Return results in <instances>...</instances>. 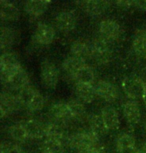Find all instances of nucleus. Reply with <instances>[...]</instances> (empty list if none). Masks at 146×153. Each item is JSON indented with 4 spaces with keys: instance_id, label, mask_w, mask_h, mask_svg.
Here are the masks:
<instances>
[{
    "instance_id": "f03ea898",
    "label": "nucleus",
    "mask_w": 146,
    "mask_h": 153,
    "mask_svg": "<svg viewBox=\"0 0 146 153\" xmlns=\"http://www.w3.org/2000/svg\"><path fill=\"white\" fill-rule=\"evenodd\" d=\"M112 42L103 38L102 36L94 39V41L92 42V56H91V58H93L100 64H105L112 59Z\"/></svg>"
},
{
    "instance_id": "412c9836",
    "label": "nucleus",
    "mask_w": 146,
    "mask_h": 153,
    "mask_svg": "<svg viewBox=\"0 0 146 153\" xmlns=\"http://www.w3.org/2000/svg\"><path fill=\"white\" fill-rule=\"evenodd\" d=\"M0 16L2 20L12 21L19 18L20 12L15 5L7 1L0 2Z\"/></svg>"
},
{
    "instance_id": "393cba45",
    "label": "nucleus",
    "mask_w": 146,
    "mask_h": 153,
    "mask_svg": "<svg viewBox=\"0 0 146 153\" xmlns=\"http://www.w3.org/2000/svg\"><path fill=\"white\" fill-rule=\"evenodd\" d=\"M132 46L136 54L146 56V30L137 31L134 35Z\"/></svg>"
},
{
    "instance_id": "9d476101",
    "label": "nucleus",
    "mask_w": 146,
    "mask_h": 153,
    "mask_svg": "<svg viewBox=\"0 0 146 153\" xmlns=\"http://www.w3.org/2000/svg\"><path fill=\"white\" fill-rule=\"evenodd\" d=\"M55 38V30L46 23H39L34 30V40L40 45H48Z\"/></svg>"
},
{
    "instance_id": "473e14b6",
    "label": "nucleus",
    "mask_w": 146,
    "mask_h": 153,
    "mask_svg": "<svg viewBox=\"0 0 146 153\" xmlns=\"http://www.w3.org/2000/svg\"><path fill=\"white\" fill-rule=\"evenodd\" d=\"M86 153H104V152H103V150L100 148V147H96V148L91 149L88 152H86Z\"/></svg>"
},
{
    "instance_id": "e433bc0d",
    "label": "nucleus",
    "mask_w": 146,
    "mask_h": 153,
    "mask_svg": "<svg viewBox=\"0 0 146 153\" xmlns=\"http://www.w3.org/2000/svg\"><path fill=\"white\" fill-rule=\"evenodd\" d=\"M145 128H146V122H145Z\"/></svg>"
},
{
    "instance_id": "bb28decb",
    "label": "nucleus",
    "mask_w": 146,
    "mask_h": 153,
    "mask_svg": "<svg viewBox=\"0 0 146 153\" xmlns=\"http://www.w3.org/2000/svg\"><path fill=\"white\" fill-rule=\"evenodd\" d=\"M16 40V31L11 27L1 28V37H0V43H1V49H7L11 47Z\"/></svg>"
},
{
    "instance_id": "0eeeda50",
    "label": "nucleus",
    "mask_w": 146,
    "mask_h": 153,
    "mask_svg": "<svg viewBox=\"0 0 146 153\" xmlns=\"http://www.w3.org/2000/svg\"><path fill=\"white\" fill-rule=\"evenodd\" d=\"M41 79L43 84L47 88L53 89L58 83L59 79V72L58 69L52 62L45 60L41 64Z\"/></svg>"
},
{
    "instance_id": "6ab92c4d",
    "label": "nucleus",
    "mask_w": 146,
    "mask_h": 153,
    "mask_svg": "<svg viewBox=\"0 0 146 153\" xmlns=\"http://www.w3.org/2000/svg\"><path fill=\"white\" fill-rule=\"evenodd\" d=\"M8 87L15 89V90H21L22 88L29 85V77L27 72L23 68H19L15 73L12 75V77L9 79V81L6 84Z\"/></svg>"
},
{
    "instance_id": "1a4fd4ad",
    "label": "nucleus",
    "mask_w": 146,
    "mask_h": 153,
    "mask_svg": "<svg viewBox=\"0 0 146 153\" xmlns=\"http://www.w3.org/2000/svg\"><path fill=\"white\" fill-rule=\"evenodd\" d=\"M0 99H1L0 100V111H1L2 117H5L6 115H9L12 112L18 110L22 106L18 99V96L11 93L10 91L2 92Z\"/></svg>"
},
{
    "instance_id": "5701e85b",
    "label": "nucleus",
    "mask_w": 146,
    "mask_h": 153,
    "mask_svg": "<svg viewBox=\"0 0 146 153\" xmlns=\"http://www.w3.org/2000/svg\"><path fill=\"white\" fill-rule=\"evenodd\" d=\"M88 122H89L90 131L98 138L106 134L107 131H109L105 125L101 115H91L88 118Z\"/></svg>"
},
{
    "instance_id": "a878e982",
    "label": "nucleus",
    "mask_w": 146,
    "mask_h": 153,
    "mask_svg": "<svg viewBox=\"0 0 146 153\" xmlns=\"http://www.w3.org/2000/svg\"><path fill=\"white\" fill-rule=\"evenodd\" d=\"M66 103L73 119L82 120L83 118L86 116V109H85V106L83 105L81 101L72 99L69 100Z\"/></svg>"
},
{
    "instance_id": "2eb2a0df",
    "label": "nucleus",
    "mask_w": 146,
    "mask_h": 153,
    "mask_svg": "<svg viewBox=\"0 0 146 153\" xmlns=\"http://www.w3.org/2000/svg\"><path fill=\"white\" fill-rule=\"evenodd\" d=\"M123 114L130 125H136L141 119L140 107L135 100H128L123 105Z\"/></svg>"
},
{
    "instance_id": "b1692460",
    "label": "nucleus",
    "mask_w": 146,
    "mask_h": 153,
    "mask_svg": "<svg viewBox=\"0 0 146 153\" xmlns=\"http://www.w3.org/2000/svg\"><path fill=\"white\" fill-rule=\"evenodd\" d=\"M73 78L76 80V83L93 85L94 81H95V74H94L93 69L90 66L86 65L82 69H80Z\"/></svg>"
},
{
    "instance_id": "f3484780",
    "label": "nucleus",
    "mask_w": 146,
    "mask_h": 153,
    "mask_svg": "<svg viewBox=\"0 0 146 153\" xmlns=\"http://www.w3.org/2000/svg\"><path fill=\"white\" fill-rule=\"evenodd\" d=\"M79 4L85 12L93 17L101 15L109 6V2L107 1H84Z\"/></svg>"
},
{
    "instance_id": "ddd939ff",
    "label": "nucleus",
    "mask_w": 146,
    "mask_h": 153,
    "mask_svg": "<svg viewBox=\"0 0 146 153\" xmlns=\"http://www.w3.org/2000/svg\"><path fill=\"white\" fill-rule=\"evenodd\" d=\"M116 149L118 153H136V141L131 133H121L116 139Z\"/></svg>"
},
{
    "instance_id": "423d86ee",
    "label": "nucleus",
    "mask_w": 146,
    "mask_h": 153,
    "mask_svg": "<svg viewBox=\"0 0 146 153\" xmlns=\"http://www.w3.org/2000/svg\"><path fill=\"white\" fill-rule=\"evenodd\" d=\"M97 95L106 102L113 103L118 99L120 94L116 85L107 80H99L95 85Z\"/></svg>"
},
{
    "instance_id": "7ed1b4c3",
    "label": "nucleus",
    "mask_w": 146,
    "mask_h": 153,
    "mask_svg": "<svg viewBox=\"0 0 146 153\" xmlns=\"http://www.w3.org/2000/svg\"><path fill=\"white\" fill-rule=\"evenodd\" d=\"M122 89L130 100L143 99L146 91V83L141 78L135 76L125 77L122 81Z\"/></svg>"
},
{
    "instance_id": "cd10ccee",
    "label": "nucleus",
    "mask_w": 146,
    "mask_h": 153,
    "mask_svg": "<svg viewBox=\"0 0 146 153\" xmlns=\"http://www.w3.org/2000/svg\"><path fill=\"white\" fill-rule=\"evenodd\" d=\"M9 134L11 138H12L14 141H16V142H24V141H26L28 138H29L23 123L14 124V125L10 126Z\"/></svg>"
},
{
    "instance_id": "dca6fc26",
    "label": "nucleus",
    "mask_w": 146,
    "mask_h": 153,
    "mask_svg": "<svg viewBox=\"0 0 146 153\" xmlns=\"http://www.w3.org/2000/svg\"><path fill=\"white\" fill-rule=\"evenodd\" d=\"M101 117L108 130H116L120 125L118 112L113 106L107 105L101 109Z\"/></svg>"
},
{
    "instance_id": "a211bd4d",
    "label": "nucleus",
    "mask_w": 146,
    "mask_h": 153,
    "mask_svg": "<svg viewBox=\"0 0 146 153\" xmlns=\"http://www.w3.org/2000/svg\"><path fill=\"white\" fill-rule=\"evenodd\" d=\"M84 66H86L85 60L75 55L68 56L63 61V63H62V67H63L64 71L66 72L67 74H69L71 77L75 76L77 72H78L80 69H82Z\"/></svg>"
},
{
    "instance_id": "7c9ffc66",
    "label": "nucleus",
    "mask_w": 146,
    "mask_h": 153,
    "mask_svg": "<svg viewBox=\"0 0 146 153\" xmlns=\"http://www.w3.org/2000/svg\"><path fill=\"white\" fill-rule=\"evenodd\" d=\"M0 153H25L19 145L11 142H3L1 144Z\"/></svg>"
},
{
    "instance_id": "aec40b11",
    "label": "nucleus",
    "mask_w": 146,
    "mask_h": 153,
    "mask_svg": "<svg viewBox=\"0 0 146 153\" xmlns=\"http://www.w3.org/2000/svg\"><path fill=\"white\" fill-rule=\"evenodd\" d=\"M75 92L80 101L85 103H91L92 101H94L97 95L95 86L89 84H81V83H76Z\"/></svg>"
},
{
    "instance_id": "c756f323",
    "label": "nucleus",
    "mask_w": 146,
    "mask_h": 153,
    "mask_svg": "<svg viewBox=\"0 0 146 153\" xmlns=\"http://www.w3.org/2000/svg\"><path fill=\"white\" fill-rule=\"evenodd\" d=\"M44 105H45V99H44V97L42 96V94L38 91L35 94V96H34L32 101L30 102V104L28 105L27 109L32 112L39 111L44 107Z\"/></svg>"
},
{
    "instance_id": "f257e3e1",
    "label": "nucleus",
    "mask_w": 146,
    "mask_h": 153,
    "mask_svg": "<svg viewBox=\"0 0 146 153\" xmlns=\"http://www.w3.org/2000/svg\"><path fill=\"white\" fill-rule=\"evenodd\" d=\"M68 144L78 153H86L98 146V137L91 131L77 132L68 137Z\"/></svg>"
},
{
    "instance_id": "39448f33",
    "label": "nucleus",
    "mask_w": 146,
    "mask_h": 153,
    "mask_svg": "<svg viewBox=\"0 0 146 153\" xmlns=\"http://www.w3.org/2000/svg\"><path fill=\"white\" fill-rule=\"evenodd\" d=\"M49 115L52 120L51 123L57 124L62 127H64L70 120L73 119L69 109H68L67 103L63 102V101H57V102L53 103L49 109Z\"/></svg>"
},
{
    "instance_id": "f704fd0d",
    "label": "nucleus",
    "mask_w": 146,
    "mask_h": 153,
    "mask_svg": "<svg viewBox=\"0 0 146 153\" xmlns=\"http://www.w3.org/2000/svg\"><path fill=\"white\" fill-rule=\"evenodd\" d=\"M143 102H144V104H145V106H146V91H145V94H144V96H143Z\"/></svg>"
},
{
    "instance_id": "4be33fe9",
    "label": "nucleus",
    "mask_w": 146,
    "mask_h": 153,
    "mask_svg": "<svg viewBox=\"0 0 146 153\" xmlns=\"http://www.w3.org/2000/svg\"><path fill=\"white\" fill-rule=\"evenodd\" d=\"M50 1H27L24 4L25 11L30 16L38 17L48 9Z\"/></svg>"
},
{
    "instance_id": "20e7f679",
    "label": "nucleus",
    "mask_w": 146,
    "mask_h": 153,
    "mask_svg": "<svg viewBox=\"0 0 146 153\" xmlns=\"http://www.w3.org/2000/svg\"><path fill=\"white\" fill-rule=\"evenodd\" d=\"M0 67H1V80L3 84H7L12 75L21 68L20 62L17 55L12 52H4L1 55L0 60Z\"/></svg>"
},
{
    "instance_id": "2f4dec72",
    "label": "nucleus",
    "mask_w": 146,
    "mask_h": 153,
    "mask_svg": "<svg viewBox=\"0 0 146 153\" xmlns=\"http://www.w3.org/2000/svg\"><path fill=\"white\" fill-rule=\"evenodd\" d=\"M131 7L137 8V9L145 10L146 9V1H131Z\"/></svg>"
},
{
    "instance_id": "c9c22d12",
    "label": "nucleus",
    "mask_w": 146,
    "mask_h": 153,
    "mask_svg": "<svg viewBox=\"0 0 146 153\" xmlns=\"http://www.w3.org/2000/svg\"><path fill=\"white\" fill-rule=\"evenodd\" d=\"M136 153H140V152H139V150H137V152H136Z\"/></svg>"
},
{
    "instance_id": "9b49d317",
    "label": "nucleus",
    "mask_w": 146,
    "mask_h": 153,
    "mask_svg": "<svg viewBox=\"0 0 146 153\" xmlns=\"http://www.w3.org/2000/svg\"><path fill=\"white\" fill-rule=\"evenodd\" d=\"M55 22L58 29L61 30L62 32H70L76 27L77 17L73 11L65 10L56 16Z\"/></svg>"
},
{
    "instance_id": "72a5a7b5",
    "label": "nucleus",
    "mask_w": 146,
    "mask_h": 153,
    "mask_svg": "<svg viewBox=\"0 0 146 153\" xmlns=\"http://www.w3.org/2000/svg\"><path fill=\"white\" fill-rule=\"evenodd\" d=\"M139 152L140 153H146V143H144L141 146V148L139 149Z\"/></svg>"
},
{
    "instance_id": "f8f14e48",
    "label": "nucleus",
    "mask_w": 146,
    "mask_h": 153,
    "mask_svg": "<svg viewBox=\"0 0 146 153\" xmlns=\"http://www.w3.org/2000/svg\"><path fill=\"white\" fill-rule=\"evenodd\" d=\"M23 125L26 129L28 137L32 139H39L47 134V124L37 119H29L25 121Z\"/></svg>"
},
{
    "instance_id": "6e6552de",
    "label": "nucleus",
    "mask_w": 146,
    "mask_h": 153,
    "mask_svg": "<svg viewBox=\"0 0 146 153\" xmlns=\"http://www.w3.org/2000/svg\"><path fill=\"white\" fill-rule=\"evenodd\" d=\"M99 32L103 38L113 42L118 40L122 35V29L118 22L112 19H105L100 22Z\"/></svg>"
},
{
    "instance_id": "4468645a",
    "label": "nucleus",
    "mask_w": 146,
    "mask_h": 153,
    "mask_svg": "<svg viewBox=\"0 0 146 153\" xmlns=\"http://www.w3.org/2000/svg\"><path fill=\"white\" fill-rule=\"evenodd\" d=\"M72 55L78 56L80 58H91L92 56V42L87 39H77L70 46Z\"/></svg>"
},
{
    "instance_id": "c85d7f7f",
    "label": "nucleus",
    "mask_w": 146,
    "mask_h": 153,
    "mask_svg": "<svg viewBox=\"0 0 146 153\" xmlns=\"http://www.w3.org/2000/svg\"><path fill=\"white\" fill-rule=\"evenodd\" d=\"M37 92H38V90H36L35 88L30 85H28L26 87L22 88L21 90H19L18 93H17V96H18V99L20 101V103H21V105L25 106L27 108Z\"/></svg>"
}]
</instances>
